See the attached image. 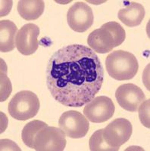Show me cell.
<instances>
[{
  "label": "cell",
  "instance_id": "obj_1",
  "mask_svg": "<svg viewBox=\"0 0 150 151\" xmlns=\"http://www.w3.org/2000/svg\"><path fill=\"white\" fill-rule=\"evenodd\" d=\"M104 82V69L93 50L83 45H66L51 56L46 86L52 98L65 106L80 107L95 98Z\"/></svg>",
  "mask_w": 150,
  "mask_h": 151
},
{
  "label": "cell",
  "instance_id": "obj_11",
  "mask_svg": "<svg viewBox=\"0 0 150 151\" xmlns=\"http://www.w3.org/2000/svg\"><path fill=\"white\" fill-rule=\"evenodd\" d=\"M40 27L30 23L21 27L15 37V46L17 51L24 55H31L38 49Z\"/></svg>",
  "mask_w": 150,
  "mask_h": 151
},
{
  "label": "cell",
  "instance_id": "obj_8",
  "mask_svg": "<svg viewBox=\"0 0 150 151\" xmlns=\"http://www.w3.org/2000/svg\"><path fill=\"white\" fill-rule=\"evenodd\" d=\"M114 110L115 106L111 98L106 96H98L85 105L83 114L90 122L102 123L113 116Z\"/></svg>",
  "mask_w": 150,
  "mask_h": 151
},
{
  "label": "cell",
  "instance_id": "obj_14",
  "mask_svg": "<svg viewBox=\"0 0 150 151\" xmlns=\"http://www.w3.org/2000/svg\"><path fill=\"white\" fill-rule=\"evenodd\" d=\"M17 27L11 21H0V51L3 53L13 51L14 47V36L17 35Z\"/></svg>",
  "mask_w": 150,
  "mask_h": 151
},
{
  "label": "cell",
  "instance_id": "obj_12",
  "mask_svg": "<svg viewBox=\"0 0 150 151\" xmlns=\"http://www.w3.org/2000/svg\"><path fill=\"white\" fill-rule=\"evenodd\" d=\"M146 11L143 5L135 2H131L124 9H120L117 17L127 27H134L139 26L145 17Z\"/></svg>",
  "mask_w": 150,
  "mask_h": 151
},
{
  "label": "cell",
  "instance_id": "obj_16",
  "mask_svg": "<svg viewBox=\"0 0 150 151\" xmlns=\"http://www.w3.org/2000/svg\"><path fill=\"white\" fill-rule=\"evenodd\" d=\"M104 129L97 130L92 134L89 141L90 150L92 151H117L109 145L103 137Z\"/></svg>",
  "mask_w": 150,
  "mask_h": 151
},
{
  "label": "cell",
  "instance_id": "obj_18",
  "mask_svg": "<svg viewBox=\"0 0 150 151\" xmlns=\"http://www.w3.org/2000/svg\"><path fill=\"white\" fill-rule=\"evenodd\" d=\"M139 109V116L140 122L144 126L149 129V99L143 101Z\"/></svg>",
  "mask_w": 150,
  "mask_h": 151
},
{
  "label": "cell",
  "instance_id": "obj_5",
  "mask_svg": "<svg viewBox=\"0 0 150 151\" xmlns=\"http://www.w3.org/2000/svg\"><path fill=\"white\" fill-rule=\"evenodd\" d=\"M65 134L61 129L46 126L40 130L33 141V149L37 151H62L66 146Z\"/></svg>",
  "mask_w": 150,
  "mask_h": 151
},
{
  "label": "cell",
  "instance_id": "obj_6",
  "mask_svg": "<svg viewBox=\"0 0 150 151\" xmlns=\"http://www.w3.org/2000/svg\"><path fill=\"white\" fill-rule=\"evenodd\" d=\"M59 126L66 136L78 139L86 135L90 123L86 116L80 112L69 110L62 113L59 118Z\"/></svg>",
  "mask_w": 150,
  "mask_h": 151
},
{
  "label": "cell",
  "instance_id": "obj_10",
  "mask_svg": "<svg viewBox=\"0 0 150 151\" xmlns=\"http://www.w3.org/2000/svg\"><path fill=\"white\" fill-rule=\"evenodd\" d=\"M115 98L118 104L124 110L136 112L146 100V95L139 86L133 83H127L117 88Z\"/></svg>",
  "mask_w": 150,
  "mask_h": 151
},
{
  "label": "cell",
  "instance_id": "obj_2",
  "mask_svg": "<svg viewBox=\"0 0 150 151\" xmlns=\"http://www.w3.org/2000/svg\"><path fill=\"white\" fill-rule=\"evenodd\" d=\"M125 39L124 27L115 21H110L91 32L87 38V43L94 52L105 54L121 45Z\"/></svg>",
  "mask_w": 150,
  "mask_h": 151
},
{
  "label": "cell",
  "instance_id": "obj_15",
  "mask_svg": "<svg viewBox=\"0 0 150 151\" xmlns=\"http://www.w3.org/2000/svg\"><path fill=\"white\" fill-rule=\"evenodd\" d=\"M48 126V124L40 120H33L25 125L21 132V138L25 145L33 149V141L38 132Z\"/></svg>",
  "mask_w": 150,
  "mask_h": 151
},
{
  "label": "cell",
  "instance_id": "obj_7",
  "mask_svg": "<svg viewBox=\"0 0 150 151\" xmlns=\"http://www.w3.org/2000/svg\"><path fill=\"white\" fill-rule=\"evenodd\" d=\"M132 132V124L128 119L117 118L104 129L103 137L109 145L119 150L120 147L129 141Z\"/></svg>",
  "mask_w": 150,
  "mask_h": 151
},
{
  "label": "cell",
  "instance_id": "obj_9",
  "mask_svg": "<svg viewBox=\"0 0 150 151\" xmlns=\"http://www.w3.org/2000/svg\"><path fill=\"white\" fill-rule=\"evenodd\" d=\"M67 21L71 29L78 33H84L94 22L93 10L84 2H76L67 11Z\"/></svg>",
  "mask_w": 150,
  "mask_h": 151
},
{
  "label": "cell",
  "instance_id": "obj_17",
  "mask_svg": "<svg viewBox=\"0 0 150 151\" xmlns=\"http://www.w3.org/2000/svg\"><path fill=\"white\" fill-rule=\"evenodd\" d=\"M12 91V85L10 80L6 76V70H3L2 67L1 72V101H5L9 97Z\"/></svg>",
  "mask_w": 150,
  "mask_h": 151
},
{
  "label": "cell",
  "instance_id": "obj_4",
  "mask_svg": "<svg viewBox=\"0 0 150 151\" xmlns=\"http://www.w3.org/2000/svg\"><path fill=\"white\" fill-rule=\"evenodd\" d=\"M40 103L38 97L30 91H21L9 103L8 110L12 118L21 121L33 118L38 113Z\"/></svg>",
  "mask_w": 150,
  "mask_h": 151
},
{
  "label": "cell",
  "instance_id": "obj_13",
  "mask_svg": "<svg viewBox=\"0 0 150 151\" xmlns=\"http://www.w3.org/2000/svg\"><path fill=\"white\" fill-rule=\"evenodd\" d=\"M45 9V3L42 0H21L17 3V12L27 21L38 19Z\"/></svg>",
  "mask_w": 150,
  "mask_h": 151
},
{
  "label": "cell",
  "instance_id": "obj_3",
  "mask_svg": "<svg viewBox=\"0 0 150 151\" xmlns=\"http://www.w3.org/2000/svg\"><path fill=\"white\" fill-rule=\"evenodd\" d=\"M105 67L111 77L118 81L129 80L136 75L138 60L132 53L123 50L112 52L106 57Z\"/></svg>",
  "mask_w": 150,
  "mask_h": 151
}]
</instances>
